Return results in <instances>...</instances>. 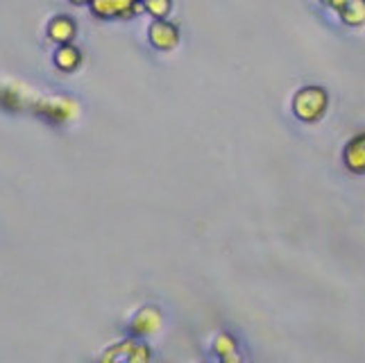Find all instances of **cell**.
<instances>
[{
  "instance_id": "cell-10",
  "label": "cell",
  "mask_w": 365,
  "mask_h": 363,
  "mask_svg": "<svg viewBox=\"0 0 365 363\" xmlns=\"http://www.w3.org/2000/svg\"><path fill=\"white\" fill-rule=\"evenodd\" d=\"M150 354H148V349H143L138 343H134V341H130V349H128V341L125 343H120L118 345V349H114V352H109L105 354V361H109V359H130V361H138V359H148Z\"/></svg>"
},
{
  "instance_id": "cell-3",
  "label": "cell",
  "mask_w": 365,
  "mask_h": 363,
  "mask_svg": "<svg viewBox=\"0 0 365 363\" xmlns=\"http://www.w3.org/2000/svg\"><path fill=\"white\" fill-rule=\"evenodd\" d=\"M324 105H327V93L318 89V86H307L293 100L295 114L304 121H316L318 116H322Z\"/></svg>"
},
{
  "instance_id": "cell-4",
  "label": "cell",
  "mask_w": 365,
  "mask_h": 363,
  "mask_svg": "<svg viewBox=\"0 0 365 363\" xmlns=\"http://www.w3.org/2000/svg\"><path fill=\"white\" fill-rule=\"evenodd\" d=\"M93 14L100 19H125L132 16L134 11L145 9L143 5H138L136 0H91Z\"/></svg>"
},
{
  "instance_id": "cell-8",
  "label": "cell",
  "mask_w": 365,
  "mask_h": 363,
  "mask_svg": "<svg viewBox=\"0 0 365 363\" xmlns=\"http://www.w3.org/2000/svg\"><path fill=\"white\" fill-rule=\"evenodd\" d=\"M345 161L351 170L363 173L365 170V136H359L349 143V148L345 150Z\"/></svg>"
},
{
  "instance_id": "cell-2",
  "label": "cell",
  "mask_w": 365,
  "mask_h": 363,
  "mask_svg": "<svg viewBox=\"0 0 365 363\" xmlns=\"http://www.w3.org/2000/svg\"><path fill=\"white\" fill-rule=\"evenodd\" d=\"M39 100V93L30 89L28 84L21 82H3L0 84V107L7 111H21V109H32L34 103Z\"/></svg>"
},
{
  "instance_id": "cell-14",
  "label": "cell",
  "mask_w": 365,
  "mask_h": 363,
  "mask_svg": "<svg viewBox=\"0 0 365 363\" xmlns=\"http://www.w3.org/2000/svg\"><path fill=\"white\" fill-rule=\"evenodd\" d=\"M71 3H75V5H84V3H91V0H71Z\"/></svg>"
},
{
  "instance_id": "cell-11",
  "label": "cell",
  "mask_w": 365,
  "mask_h": 363,
  "mask_svg": "<svg viewBox=\"0 0 365 363\" xmlns=\"http://www.w3.org/2000/svg\"><path fill=\"white\" fill-rule=\"evenodd\" d=\"M341 16L347 25H363L365 23V0H349L347 5H343Z\"/></svg>"
},
{
  "instance_id": "cell-5",
  "label": "cell",
  "mask_w": 365,
  "mask_h": 363,
  "mask_svg": "<svg viewBox=\"0 0 365 363\" xmlns=\"http://www.w3.org/2000/svg\"><path fill=\"white\" fill-rule=\"evenodd\" d=\"M150 41H153V46L159 50H173L180 44V30L175 28L173 23L157 19L153 23V28H150Z\"/></svg>"
},
{
  "instance_id": "cell-15",
  "label": "cell",
  "mask_w": 365,
  "mask_h": 363,
  "mask_svg": "<svg viewBox=\"0 0 365 363\" xmlns=\"http://www.w3.org/2000/svg\"><path fill=\"white\" fill-rule=\"evenodd\" d=\"M324 3H329V0H324Z\"/></svg>"
},
{
  "instance_id": "cell-6",
  "label": "cell",
  "mask_w": 365,
  "mask_h": 363,
  "mask_svg": "<svg viewBox=\"0 0 365 363\" xmlns=\"http://www.w3.org/2000/svg\"><path fill=\"white\" fill-rule=\"evenodd\" d=\"M75 32H78V25L71 16H57L48 25V36L57 44H71Z\"/></svg>"
},
{
  "instance_id": "cell-1",
  "label": "cell",
  "mask_w": 365,
  "mask_h": 363,
  "mask_svg": "<svg viewBox=\"0 0 365 363\" xmlns=\"http://www.w3.org/2000/svg\"><path fill=\"white\" fill-rule=\"evenodd\" d=\"M78 103H73L66 96H39V100L34 103L32 111L36 116L46 118L48 123H68L73 118H78Z\"/></svg>"
},
{
  "instance_id": "cell-9",
  "label": "cell",
  "mask_w": 365,
  "mask_h": 363,
  "mask_svg": "<svg viewBox=\"0 0 365 363\" xmlns=\"http://www.w3.org/2000/svg\"><path fill=\"white\" fill-rule=\"evenodd\" d=\"M80 50L71 46V44H61L57 55H55V64L61 68V71H75L80 66Z\"/></svg>"
},
{
  "instance_id": "cell-7",
  "label": "cell",
  "mask_w": 365,
  "mask_h": 363,
  "mask_svg": "<svg viewBox=\"0 0 365 363\" xmlns=\"http://www.w3.org/2000/svg\"><path fill=\"white\" fill-rule=\"evenodd\" d=\"M159 324H161V318L159 314L153 309V307H148L143 311H138V314L134 316L132 320V332L134 334H141V336H148V334H155L159 329Z\"/></svg>"
},
{
  "instance_id": "cell-12",
  "label": "cell",
  "mask_w": 365,
  "mask_h": 363,
  "mask_svg": "<svg viewBox=\"0 0 365 363\" xmlns=\"http://www.w3.org/2000/svg\"><path fill=\"white\" fill-rule=\"evenodd\" d=\"M143 7L150 16L163 19L170 11V0H143Z\"/></svg>"
},
{
  "instance_id": "cell-13",
  "label": "cell",
  "mask_w": 365,
  "mask_h": 363,
  "mask_svg": "<svg viewBox=\"0 0 365 363\" xmlns=\"http://www.w3.org/2000/svg\"><path fill=\"white\" fill-rule=\"evenodd\" d=\"M349 3V0H329V5L331 7H336V9H341L343 5H347Z\"/></svg>"
}]
</instances>
